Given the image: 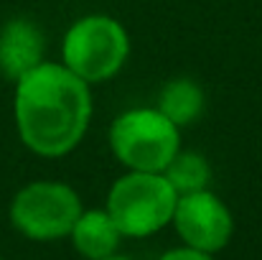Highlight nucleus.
Masks as SVG:
<instances>
[{"mask_svg":"<svg viewBox=\"0 0 262 260\" xmlns=\"http://www.w3.org/2000/svg\"><path fill=\"white\" fill-rule=\"evenodd\" d=\"M15 128L28 151L43 158L72 153L92 120V92L64 64L41 62L15 82Z\"/></svg>","mask_w":262,"mask_h":260,"instance_id":"f257e3e1","label":"nucleus"},{"mask_svg":"<svg viewBox=\"0 0 262 260\" xmlns=\"http://www.w3.org/2000/svg\"><path fill=\"white\" fill-rule=\"evenodd\" d=\"M130 56V36L125 26L104 13L74 21L61 41V64L89 87L112 79Z\"/></svg>","mask_w":262,"mask_h":260,"instance_id":"f03ea898","label":"nucleus"},{"mask_svg":"<svg viewBox=\"0 0 262 260\" xmlns=\"http://www.w3.org/2000/svg\"><path fill=\"white\" fill-rule=\"evenodd\" d=\"M178 194L163 173L127 171L107 194V212L122 237H150L171 225Z\"/></svg>","mask_w":262,"mask_h":260,"instance_id":"7ed1b4c3","label":"nucleus"},{"mask_svg":"<svg viewBox=\"0 0 262 260\" xmlns=\"http://www.w3.org/2000/svg\"><path fill=\"white\" fill-rule=\"evenodd\" d=\"M110 148L127 171L163 173L181 151V128L158 107H135L115 117Z\"/></svg>","mask_w":262,"mask_h":260,"instance_id":"20e7f679","label":"nucleus"},{"mask_svg":"<svg viewBox=\"0 0 262 260\" xmlns=\"http://www.w3.org/2000/svg\"><path fill=\"white\" fill-rule=\"evenodd\" d=\"M82 209V199L69 184L33 181L13 196L10 222L23 237L36 243H51L69 237Z\"/></svg>","mask_w":262,"mask_h":260,"instance_id":"39448f33","label":"nucleus"},{"mask_svg":"<svg viewBox=\"0 0 262 260\" xmlns=\"http://www.w3.org/2000/svg\"><path fill=\"white\" fill-rule=\"evenodd\" d=\"M171 225L186 248L201 253H219L229 245L234 232V219L229 207L209 189L181 194L176 202V212Z\"/></svg>","mask_w":262,"mask_h":260,"instance_id":"423d86ee","label":"nucleus"},{"mask_svg":"<svg viewBox=\"0 0 262 260\" xmlns=\"http://www.w3.org/2000/svg\"><path fill=\"white\" fill-rule=\"evenodd\" d=\"M43 31L28 18H10L0 28V74L18 82L23 74L43 62Z\"/></svg>","mask_w":262,"mask_h":260,"instance_id":"0eeeda50","label":"nucleus"},{"mask_svg":"<svg viewBox=\"0 0 262 260\" xmlns=\"http://www.w3.org/2000/svg\"><path fill=\"white\" fill-rule=\"evenodd\" d=\"M69 237L79 255L87 260H102L117 253L122 232L117 230L107 209H82Z\"/></svg>","mask_w":262,"mask_h":260,"instance_id":"6e6552de","label":"nucleus"},{"mask_svg":"<svg viewBox=\"0 0 262 260\" xmlns=\"http://www.w3.org/2000/svg\"><path fill=\"white\" fill-rule=\"evenodd\" d=\"M158 110L178 128L191 125L204 112V89L193 79H171L158 97Z\"/></svg>","mask_w":262,"mask_h":260,"instance_id":"1a4fd4ad","label":"nucleus"},{"mask_svg":"<svg viewBox=\"0 0 262 260\" xmlns=\"http://www.w3.org/2000/svg\"><path fill=\"white\" fill-rule=\"evenodd\" d=\"M163 176L171 181V186L176 189V194H191V191H201L209 189L211 181V166L201 153L193 151H178L176 158L166 166Z\"/></svg>","mask_w":262,"mask_h":260,"instance_id":"9d476101","label":"nucleus"},{"mask_svg":"<svg viewBox=\"0 0 262 260\" xmlns=\"http://www.w3.org/2000/svg\"><path fill=\"white\" fill-rule=\"evenodd\" d=\"M158 260H214V255L209 253H201V250H193V248H176V250H168L163 258Z\"/></svg>","mask_w":262,"mask_h":260,"instance_id":"9b49d317","label":"nucleus"},{"mask_svg":"<svg viewBox=\"0 0 262 260\" xmlns=\"http://www.w3.org/2000/svg\"><path fill=\"white\" fill-rule=\"evenodd\" d=\"M102 260H130V258H125V255H117V253H115V255H110V258H102Z\"/></svg>","mask_w":262,"mask_h":260,"instance_id":"f8f14e48","label":"nucleus"}]
</instances>
